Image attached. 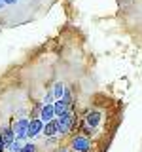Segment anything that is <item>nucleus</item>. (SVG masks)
<instances>
[{"mask_svg":"<svg viewBox=\"0 0 142 152\" xmlns=\"http://www.w3.org/2000/svg\"><path fill=\"white\" fill-rule=\"evenodd\" d=\"M53 95L57 99H63V95H64V86L61 84V82H57L55 84V88H53Z\"/></svg>","mask_w":142,"mask_h":152,"instance_id":"nucleus-11","label":"nucleus"},{"mask_svg":"<svg viewBox=\"0 0 142 152\" xmlns=\"http://www.w3.org/2000/svg\"><path fill=\"white\" fill-rule=\"evenodd\" d=\"M42 129H44V122L40 120V118H34V120L28 122V129H27V137H36L38 133H42Z\"/></svg>","mask_w":142,"mask_h":152,"instance_id":"nucleus-4","label":"nucleus"},{"mask_svg":"<svg viewBox=\"0 0 142 152\" xmlns=\"http://www.w3.org/2000/svg\"><path fill=\"white\" fill-rule=\"evenodd\" d=\"M28 122L27 118H19V120L13 124V133H15V139L25 141L27 139V129H28Z\"/></svg>","mask_w":142,"mask_h":152,"instance_id":"nucleus-2","label":"nucleus"},{"mask_svg":"<svg viewBox=\"0 0 142 152\" xmlns=\"http://www.w3.org/2000/svg\"><path fill=\"white\" fill-rule=\"evenodd\" d=\"M2 2H4V4H15L17 0H2Z\"/></svg>","mask_w":142,"mask_h":152,"instance_id":"nucleus-13","label":"nucleus"},{"mask_svg":"<svg viewBox=\"0 0 142 152\" xmlns=\"http://www.w3.org/2000/svg\"><path fill=\"white\" fill-rule=\"evenodd\" d=\"M59 152H66V150H59Z\"/></svg>","mask_w":142,"mask_h":152,"instance_id":"nucleus-15","label":"nucleus"},{"mask_svg":"<svg viewBox=\"0 0 142 152\" xmlns=\"http://www.w3.org/2000/svg\"><path fill=\"white\" fill-rule=\"evenodd\" d=\"M70 127H72V112H66L63 116H59V120H57V133H61V135H64V133L70 131Z\"/></svg>","mask_w":142,"mask_h":152,"instance_id":"nucleus-1","label":"nucleus"},{"mask_svg":"<svg viewBox=\"0 0 142 152\" xmlns=\"http://www.w3.org/2000/svg\"><path fill=\"white\" fill-rule=\"evenodd\" d=\"M21 148H23V145H21V141H19V139H13V141L6 146L8 152H21Z\"/></svg>","mask_w":142,"mask_h":152,"instance_id":"nucleus-10","label":"nucleus"},{"mask_svg":"<svg viewBox=\"0 0 142 152\" xmlns=\"http://www.w3.org/2000/svg\"><path fill=\"white\" fill-rule=\"evenodd\" d=\"M0 8H4V2H2V0H0Z\"/></svg>","mask_w":142,"mask_h":152,"instance_id":"nucleus-14","label":"nucleus"},{"mask_svg":"<svg viewBox=\"0 0 142 152\" xmlns=\"http://www.w3.org/2000/svg\"><path fill=\"white\" fill-rule=\"evenodd\" d=\"M21 152H36V145H32V142H27V145H23Z\"/></svg>","mask_w":142,"mask_h":152,"instance_id":"nucleus-12","label":"nucleus"},{"mask_svg":"<svg viewBox=\"0 0 142 152\" xmlns=\"http://www.w3.org/2000/svg\"><path fill=\"white\" fill-rule=\"evenodd\" d=\"M53 110H55V116H63V114H66L70 108H68V103H66L64 99H57L53 103Z\"/></svg>","mask_w":142,"mask_h":152,"instance_id":"nucleus-7","label":"nucleus"},{"mask_svg":"<svg viewBox=\"0 0 142 152\" xmlns=\"http://www.w3.org/2000/svg\"><path fill=\"white\" fill-rule=\"evenodd\" d=\"M53 116H55L53 104H51V103H46L44 107L40 108V120L42 122H49V120H53Z\"/></svg>","mask_w":142,"mask_h":152,"instance_id":"nucleus-5","label":"nucleus"},{"mask_svg":"<svg viewBox=\"0 0 142 152\" xmlns=\"http://www.w3.org/2000/svg\"><path fill=\"white\" fill-rule=\"evenodd\" d=\"M101 118H102V114L99 112V110H91L85 116V126H89L93 129V127H97L99 126V122H101Z\"/></svg>","mask_w":142,"mask_h":152,"instance_id":"nucleus-6","label":"nucleus"},{"mask_svg":"<svg viewBox=\"0 0 142 152\" xmlns=\"http://www.w3.org/2000/svg\"><path fill=\"white\" fill-rule=\"evenodd\" d=\"M0 137L4 139V142H6V146L12 142L13 139H15V133H13V127H9V126H6V127H2V131H0Z\"/></svg>","mask_w":142,"mask_h":152,"instance_id":"nucleus-9","label":"nucleus"},{"mask_svg":"<svg viewBox=\"0 0 142 152\" xmlns=\"http://www.w3.org/2000/svg\"><path fill=\"white\" fill-rule=\"evenodd\" d=\"M42 133H44V137H55L57 135V120H49L44 124V129H42Z\"/></svg>","mask_w":142,"mask_h":152,"instance_id":"nucleus-8","label":"nucleus"},{"mask_svg":"<svg viewBox=\"0 0 142 152\" xmlns=\"http://www.w3.org/2000/svg\"><path fill=\"white\" fill-rule=\"evenodd\" d=\"M72 148L76 152H89L91 150V141H89L87 137H83V135H78V137L72 139Z\"/></svg>","mask_w":142,"mask_h":152,"instance_id":"nucleus-3","label":"nucleus"}]
</instances>
